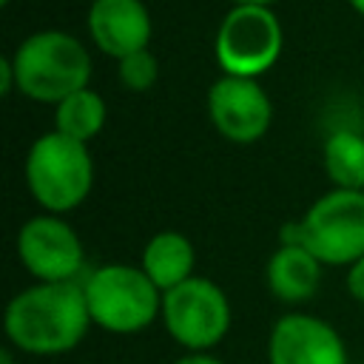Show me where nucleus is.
<instances>
[{
  "mask_svg": "<svg viewBox=\"0 0 364 364\" xmlns=\"http://www.w3.org/2000/svg\"><path fill=\"white\" fill-rule=\"evenodd\" d=\"M105 119H108V105L102 94L94 91L91 85L68 94L54 105V131L71 139H80L85 145H91V139L100 136V131L105 128Z\"/></svg>",
  "mask_w": 364,
  "mask_h": 364,
  "instance_id": "15",
  "label": "nucleus"
},
{
  "mask_svg": "<svg viewBox=\"0 0 364 364\" xmlns=\"http://www.w3.org/2000/svg\"><path fill=\"white\" fill-rule=\"evenodd\" d=\"M350 6H353V11H358L361 17H364V0H347Z\"/></svg>",
  "mask_w": 364,
  "mask_h": 364,
  "instance_id": "22",
  "label": "nucleus"
},
{
  "mask_svg": "<svg viewBox=\"0 0 364 364\" xmlns=\"http://www.w3.org/2000/svg\"><path fill=\"white\" fill-rule=\"evenodd\" d=\"M85 26L91 43L114 60L148 48L154 31L151 11L142 0H94Z\"/></svg>",
  "mask_w": 364,
  "mask_h": 364,
  "instance_id": "11",
  "label": "nucleus"
},
{
  "mask_svg": "<svg viewBox=\"0 0 364 364\" xmlns=\"http://www.w3.org/2000/svg\"><path fill=\"white\" fill-rule=\"evenodd\" d=\"M321 165L333 188L364 191V134L336 128L321 145Z\"/></svg>",
  "mask_w": 364,
  "mask_h": 364,
  "instance_id": "14",
  "label": "nucleus"
},
{
  "mask_svg": "<svg viewBox=\"0 0 364 364\" xmlns=\"http://www.w3.org/2000/svg\"><path fill=\"white\" fill-rule=\"evenodd\" d=\"M324 264L299 242H279V247L267 256L264 284L273 299L282 304L299 307L310 301L321 287Z\"/></svg>",
  "mask_w": 364,
  "mask_h": 364,
  "instance_id": "12",
  "label": "nucleus"
},
{
  "mask_svg": "<svg viewBox=\"0 0 364 364\" xmlns=\"http://www.w3.org/2000/svg\"><path fill=\"white\" fill-rule=\"evenodd\" d=\"M0 364H17V350L6 344V347L0 350Z\"/></svg>",
  "mask_w": 364,
  "mask_h": 364,
  "instance_id": "20",
  "label": "nucleus"
},
{
  "mask_svg": "<svg viewBox=\"0 0 364 364\" xmlns=\"http://www.w3.org/2000/svg\"><path fill=\"white\" fill-rule=\"evenodd\" d=\"M117 77L119 82L134 91V94H142V91H151L159 80V60L154 57L151 48H142V51H134L122 60H117Z\"/></svg>",
  "mask_w": 364,
  "mask_h": 364,
  "instance_id": "16",
  "label": "nucleus"
},
{
  "mask_svg": "<svg viewBox=\"0 0 364 364\" xmlns=\"http://www.w3.org/2000/svg\"><path fill=\"white\" fill-rule=\"evenodd\" d=\"M9 57L14 65L17 91L34 102L57 105L68 94L91 85V51L68 31H34Z\"/></svg>",
  "mask_w": 364,
  "mask_h": 364,
  "instance_id": "2",
  "label": "nucleus"
},
{
  "mask_svg": "<svg viewBox=\"0 0 364 364\" xmlns=\"http://www.w3.org/2000/svg\"><path fill=\"white\" fill-rule=\"evenodd\" d=\"M233 6H270L273 9V3L276 0H230Z\"/></svg>",
  "mask_w": 364,
  "mask_h": 364,
  "instance_id": "21",
  "label": "nucleus"
},
{
  "mask_svg": "<svg viewBox=\"0 0 364 364\" xmlns=\"http://www.w3.org/2000/svg\"><path fill=\"white\" fill-rule=\"evenodd\" d=\"M205 108L216 134L233 145H253L273 125V102L253 77L222 74L210 82Z\"/></svg>",
  "mask_w": 364,
  "mask_h": 364,
  "instance_id": "9",
  "label": "nucleus"
},
{
  "mask_svg": "<svg viewBox=\"0 0 364 364\" xmlns=\"http://www.w3.org/2000/svg\"><path fill=\"white\" fill-rule=\"evenodd\" d=\"M91 313L80 282H34L17 290L3 310L9 347L23 355H63L80 347L91 330Z\"/></svg>",
  "mask_w": 364,
  "mask_h": 364,
  "instance_id": "1",
  "label": "nucleus"
},
{
  "mask_svg": "<svg viewBox=\"0 0 364 364\" xmlns=\"http://www.w3.org/2000/svg\"><path fill=\"white\" fill-rule=\"evenodd\" d=\"M159 321L185 353H213L230 333L233 310L228 293L196 273L162 293Z\"/></svg>",
  "mask_w": 364,
  "mask_h": 364,
  "instance_id": "6",
  "label": "nucleus"
},
{
  "mask_svg": "<svg viewBox=\"0 0 364 364\" xmlns=\"http://www.w3.org/2000/svg\"><path fill=\"white\" fill-rule=\"evenodd\" d=\"M0 3H3V6H9V0H0Z\"/></svg>",
  "mask_w": 364,
  "mask_h": 364,
  "instance_id": "23",
  "label": "nucleus"
},
{
  "mask_svg": "<svg viewBox=\"0 0 364 364\" xmlns=\"http://www.w3.org/2000/svg\"><path fill=\"white\" fill-rule=\"evenodd\" d=\"M139 267L165 293V290L182 284L185 279L196 276L193 273L196 270V247L179 230H159L145 242Z\"/></svg>",
  "mask_w": 364,
  "mask_h": 364,
  "instance_id": "13",
  "label": "nucleus"
},
{
  "mask_svg": "<svg viewBox=\"0 0 364 364\" xmlns=\"http://www.w3.org/2000/svg\"><path fill=\"white\" fill-rule=\"evenodd\" d=\"M23 179L31 199L46 213L65 216L91 196L94 188L91 148L51 128L28 145L23 162Z\"/></svg>",
  "mask_w": 364,
  "mask_h": 364,
  "instance_id": "3",
  "label": "nucleus"
},
{
  "mask_svg": "<svg viewBox=\"0 0 364 364\" xmlns=\"http://www.w3.org/2000/svg\"><path fill=\"white\" fill-rule=\"evenodd\" d=\"M171 364H228V361H222V358L213 355V353H182V355L173 358Z\"/></svg>",
  "mask_w": 364,
  "mask_h": 364,
  "instance_id": "19",
  "label": "nucleus"
},
{
  "mask_svg": "<svg viewBox=\"0 0 364 364\" xmlns=\"http://www.w3.org/2000/svg\"><path fill=\"white\" fill-rule=\"evenodd\" d=\"M284 31L270 6H230L213 37V57L222 74L253 77L276 65L282 57Z\"/></svg>",
  "mask_w": 364,
  "mask_h": 364,
  "instance_id": "7",
  "label": "nucleus"
},
{
  "mask_svg": "<svg viewBox=\"0 0 364 364\" xmlns=\"http://www.w3.org/2000/svg\"><path fill=\"white\" fill-rule=\"evenodd\" d=\"M17 262L34 282H80L85 276V245L60 213L26 219L14 236Z\"/></svg>",
  "mask_w": 364,
  "mask_h": 364,
  "instance_id": "8",
  "label": "nucleus"
},
{
  "mask_svg": "<svg viewBox=\"0 0 364 364\" xmlns=\"http://www.w3.org/2000/svg\"><path fill=\"white\" fill-rule=\"evenodd\" d=\"M82 290L91 324L114 336L142 333L162 316V290L139 264H97L82 276Z\"/></svg>",
  "mask_w": 364,
  "mask_h": 364,
  "instance_id": "4",
  "label": "nucleus"
},
{
  "mask_svg": "<svg viewBox=\"0 0 364 364\" xmlns=\"http://www.w3.org/2000/svg\"><path fill=\"white\" fill-rule=\"evenodd\" d=\"M344 287L355 304H364V256L355 259L344 273Z\"/></svg>",
  "mask_w": 364,
  "mask_h": 364,
  "instance_id": "17",
  "label": "nucleus"
},
{
  "mask_svg": "<svg viewBox=\"0 0 364 364\" xmlns=\"http://www.w3.org/2000/svg\"><path fill=\"white\" fill-rule=\"evenodd\" d=\"M17 91V82H14V65H11V57H0V94H11Z\"/></svg>",
  "mask_w": 364,
  "mask_h": 364,
  "instance_id": "18",
  "label": "nucleus"
},
{
  "mask_svg": "<svg viewBox=\"0 0 364 364\" xmlns=\"http://www.w3.org/2000/svg\"><path fill=\"white\" fill-rule=\"evenodd\" d=\"M279 242L304 245L324 267H350L364 256V191L330 188L282 228Z\"/></svg>",
  "mask_w": 364,
  "mask_h": 364,
  "instance_id": "5",
  "label": "nucleus"
},
{
  "mask_svg": "<svg viewBox=\"0 0 364 364\" xmlns=\"http://www.w3.org/2000/svg\"><path fill=\"white\" fill-rule=\"evenodd\" d=\"M267 364H350L341 333L321 316L284 313L267 333Z\"/></svg>",
  "mask_w": 364,
  "mask_h": 364,
  "instance_id": "10",
  "label": "nucleus"
}]
</instances>
